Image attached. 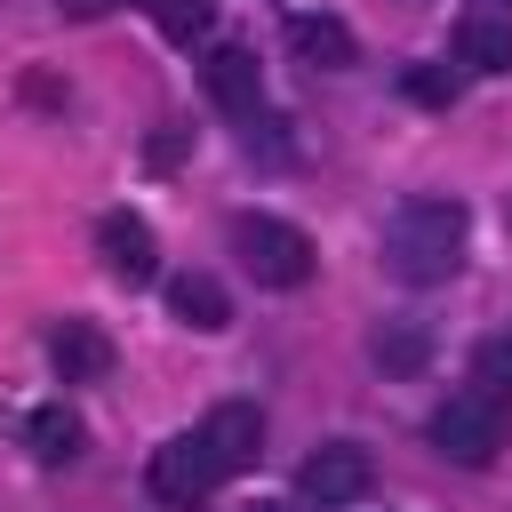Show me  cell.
<instances>
[{
	"label": "cell",
	"instance_id": "cell-1",
	"mask_svg": "<svg viewBox=\"0 0 512 512\" xmlns=\"http://www.w3.org/2000/svg\"><path fill=\"white\" fill-rule=\"evenodd\" d=\"M464 240H472V224H464V208H456L448 192H408V200H392V216H384V264H392L408 288H440V280L464 264Z\"/></svg>",
	"mask_w": 512,
	"mask_h": 512
},
{
	"label": "cell",
	"instance_id": "cell-2",
	"mask_svg": "<svg viewBox=\"0 0 512 512\" xmlns=\"http://www.w3.org/2000/svg\"><path fill=\"white\" fill-rule=\"evenodd\" d=\"M232 256L256 288H304L312 280V240L288 216H240L232 224Z\"/></svg>",
	"mask_w": 512,
	"mask_h": 512
},
{
	"label": "cell",
	"instance_id": "cell-3",
	"mask_svg": "<svg viewBox=\"0 0 512 512\" xmlns=\"http://www.w3.org/2000/svg\"><path fill=\"white\" fill-rule=\"evenodd\" d=\"M424 432H432V448H440L448 464H488V456L504 448V408H496L488 392L464 384V392H448V400L432 408Z\"/></svg>",
	"mask_w": 512,
	"mask_h": 512
},
{
	"label": "cell",
	"instance_id": "cell-4",
	"mask_svg": "<svg viewBox=\"0 0 512 512\" xmlns=\"http://www.w3.org/2000/svg\"><path fill=\"white\" fill-rule=\"evenodd\" d=\"M144 480H152V496L160 504H176V512H192V504H208L216 496V456L200 448V432H176V440H160L152 448V464H144Z\"/></svg>",
	"mask_w": 512,
	"mask_h": 512
},
{
	"label": "cell",
	"instance_id": "cell-5",
	"mask_svg": "<svg viewBox=\"0 0 512 512\" xmlns=\"http://www.w3.org/2000/svg\"><path fill=\"white\" fill-rule=\"evenodd\" d=\"M368 488H376V464H368V448H352V440H328V448H312V456L296 464V496L320 504V512L360 504Z\"/></svg>",
	"mask_w": 512,
	"mask_h": 512
},
{
	"label": "cell",
	"instance_id": "cell-6",
	"mask_svg": "<svg viewBox=\"0 0 512 512\" xmlns=\"http://www.w3.org/2000/svg\"><path fill=\"white\" fill-rule=\"evenodd\" d=\"M200 80H208V104L216 112H232V120H256L264 112V64H256V48L216 40L208 64H200Z\"/></svg>",
	"mask_w": 512,
	"mask_h": 512
},
{
	"label": "cell",
	"instance_id": "cell-7",
	"mask_svg": "<svg viewBox=\"0 0 512 512\" xmlns=\"http://www.w3.org/2000/svg\"><path fill=\"white\" fill-rule=\"evenodd\" d=\"M96 256H104V272H112V280H128V288L160 280V240H152V224H144V216H128V208H112V216L96 224Z\"/></svg>",
	"mask_w": 512,
	"mask_h": 512
},
{
	"label": "cell",
	"instance_id": "cell-8",
	"mask_svg": "<svg viewBox=\"0 0 512 512\" xmlns=\"http://www.w3.org/2000/svg\"><path fill=\"white\" fill-rule=\"evenodd\" d=\"M200 448H208V456H216V472L232 480V472H248V464L264 456V416H256L248 400H224V408H208Z\"/></svg>",
	"mask_w": 512,
	"mask_h": 512
},
{
	"label": "cell",
	"instance_id": "cell-9",
	"mask_svg": "<svg viewBox=\"0 0 512 512\" xmlns=\"http://www.w3.org/2000/svg\"><path fill=\"white\" fill-rule=\"evenodd\" d=\"M48 360H56L64 384H104L112 376V336L96 320H56L48 328Z\"/></svg>",
	"mask_w": 512,
	"mask_h": 512
},
{
	"label": "cell",
	"instance_id": "cell-10",
	"mask_svg": "<svg viewBox=\"0 0 512 512\" xmlns=\"http://www.w3.org/2000/svg\"><path fill=\"white\" fill-rule=\"evenodd\" d=\"M288 56L312 64V72H344L360 48H352V24H344V16H312V8H296V16H288Z\"/></svg>",
	"mask_w": 512,
	"mask_h": 512
},
{
	"label": "cell",
	"instance_id": "cell-11",
	"mask_svg": "<svg viewBox=\"0 0 512 512\" xmlns=\"http://www.w3.org/2000/svg\"><path fill=\"white\" fill-rule=\"evenodd\" d=\"M168 312H176L192 336H216V328L232 320V296L216 288V272H176V280H168Z\"/></svg>",
	"mask_w": 512,
	"mask_h": 512
},
{
	"label": "cell",
	"instance_id": "cell-12",
	"mask_svg": "<svg viewBox=\"0 0 512 512\" xmlns=\"http://www.w3.org/2000/svg\"><path fill=\"white\" fill-rule=\"evenodd\" d=\"M80 440H88V432H80V416H72L64 400H48V408H32V416H24V448H32L40 464H72V456H80Z\"/></svg>",
	"mask_w": 512,
	"mask_h": 512
},
{
	"label": "cell",
	"instance_id": "cell-13",
	"mask_svg": "<svg viewBox=\"0 0 512 512\" xmlns=\"http://www.w3.org/2000/svg\"><path fill=\"white\" fill-rule=\"evenodd\" d=\"M456 64L464 72H512V16H464Z\"/></svg>",
	"mask_w": 512,
	"mask_h": 512
},
{
	"label": "cell",
	"instance_id": "cell-14",
	"mask_svg": "<svg viewBox=\"0 0 512 512\" xmlns=\"http://www.w3.org/2000/svg\"><path fill=\"white\" fill-rule=\"evenodd\" d=\"M368 352H376V368H392V376H408V368H424V352H432V336H424L416 320H384V328L368 336Z\"/></svg>",
	"mask_w": 512,
	"mask_h": 512
},
{
	"label": "cell",
	"instance_id": "cell-15",
	"mask_svg": "<svg viewBox=\"0 0 512 512\" xmlns=\"http://www.w3.org/2000/svg\"><path fill=\"white\" fill-rule=\"evenodd\" d=\"M144 8H152V24H160L176 48H192V40L216 32V0H144Z\"/></svg>",
	"mask_w": 512,
	"mask_h": 512
},
{
	"label": "cell",
	"instance_id": "cell-16",
	"mask_svg": "<svg viewBox=\"0 0 512 512\" xmlns=\"http://www.w3.org/2000/svg\"><path fill=\"white\" fill-rule=\"evenodd\" d=\"M472 392H488L496 408L512 400V328H496V336L472 352Z\"/></svg>",
	"mask_w": 512,
	"mask_h": 512
},
{
	"label": "cell",
	"instance_id": "cell-17",
	"mask_svg": "<svg viewBox=\"0 0 512 512\" xmlns=\"http://www.w3.org/2000/svg\"><path fill=\"white\" fill-rule=\"evenodd\" d=\"M400 88H408V96H416V104H432V112H448V104H456V88H464V80H456V72H448V64H408V72H400Z\"/></svg>",
	"mask_w": 512,
	"mask_h": 512
},
{
	"label": "cell",
	"instance_id": "cell-18",
	"mask_svg": "<svg viewBox=\"0 0 512 512\" xmlns=\"http://www.w3.org/2000/svg\"><path fill=\"white\" fill-rule=\"evenodd\" d=\"M56 8H64V16H104L112 0H56Z\"/></svg>",
	"mask_w": 512,
	"mask_h": 512
},
{
	"label": "cell",
	"instance_id": "cell-19",
	"mask_svg": "<svg viewBox=\"0 0 512 512\" xmlns=\"http://www.w3.org/2000/svg\"><path fill=\"white\" fill-rule=\"evenodd\" d=\"M480 16H512V0H480Z\"/></svg>",
	"mask_w": 512,
	"mask_h": 512
},
{
	"label": "cell",
	"instance_id": "cell-20",
	"mask_svg": "<svg viewBox=\"0 0 512 512\" xmlns=\"http://www.w3.org/2000/svg\"><path fill=\"white\" fill-rule=\"evenodd\" d=\"M248 512H296V504H248Z\"/></svg>",
	"mask_w": 512,
	"mask_h": 512
}]
</instances>
